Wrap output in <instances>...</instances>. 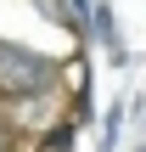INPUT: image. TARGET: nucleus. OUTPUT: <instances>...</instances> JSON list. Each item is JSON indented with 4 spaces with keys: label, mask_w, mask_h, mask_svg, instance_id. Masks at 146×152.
Wrapping results in <instances>:
<instances>
[{
    "label": "nucleus",
    "mask_w": 146,
    "mask_h": 152,
    "mask_svg": "<svg viewBox=\"0 0 146 152\" xmlns=\"http://www.w3.org/2000/svg\"><path fill=\"white\" fill-rule=\"evenodd\" d=\"M68 11H73V34H84V28L96 23V6H90V0H68Z\"/></svg>",
    "instance_id": "obj_2"
},
{
    "label": "nucleus",
    "mask_w": 146,
    "mask_h": 152,
    "mask_svg": "<svg viewBox=\"0 0 146 152\" xmlns=\"http://www.w3.org/2000/svg\"><path fill=\"white\" fill-rule=\"evenodd\" d=\"M141 152H146V147H141Z\"/></svg>",
    "instance_id": "obj_4"
},
{
    "label": "nucleus",
    "mask_w": 146,
    "mask_h": 152,
    "mask_svg": "<svg viewBox=\"0 0 146 152\" xmlns=\"http://www.w3.org/2000/svg\"><path fill=\"white\" fill-rule=\"evenodd\" d=\"M56 85V62L39 56V51H23V45H0V96H45Z\"/></svg>",
    "instance_id": "obj_1"
},
{
    "label": "nucleus",
    "mask_w": 146,
    "mask_h": 152,
    "mask_svg": "<svg viewBox=\"0 0 146 152\" xmlns=\"http://www.w3.org/2000/svg\"><path fill=\"white\" fill-rule=\"evenodd\" d=\"M0 152H17V147H11V130H6V124H0Z\"/></svg>",
    "instance_id": "obj_3"
}]
</instances>
